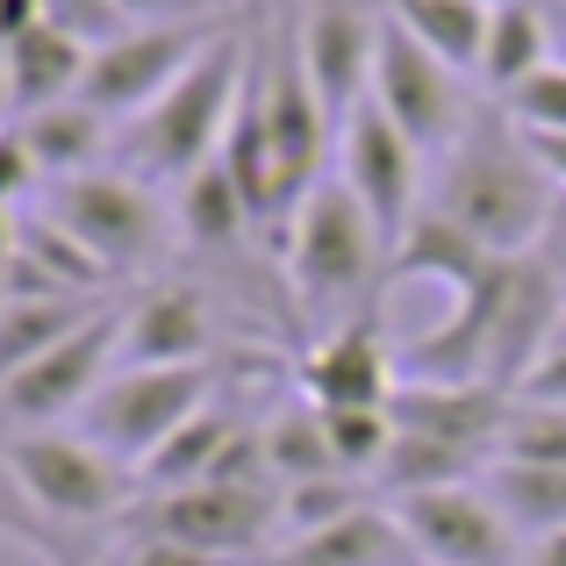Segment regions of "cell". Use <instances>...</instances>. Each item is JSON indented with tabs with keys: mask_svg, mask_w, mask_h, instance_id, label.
<instances>
[{
	"mask_svg": "<svg viewBox=\"0 0 566 566\" xmlns=\"http://www.w3.org/2000/svg\"><path fill=\"white\" fill-rule=\"evenodd\" d=\"M237 22V14H230ZM230 22H180V29H123L115 43H101L94 65H86V86L80 101L86 108H101L108 123H137L144 108H151L166 86L187 80V65L208 51V43L222 36Z\"/></svg>",
	"mask_w": 566,
	"mask_h": 566,
	"instance_id": "cell-10",
	"label": "cell"
},
{
	"mask_svg": "<svg viewBox=\"0 0 566 566\" xmlns=\"http://www.w3.org/2000/svg\"><path fill=\"white\" fill-rule=\"evenodd\" d=\"M29 193H43V172H36V158H29V144H22V129H0V208H22Z\"/></svg>",
	"mask_w": 566,
	"mask_h": 566,
	"instance_id": "cell-29",
	"label": "cell"
},
{
	"mask_svg": "<svg viewBox=\"0 0 566 566\" xmlns=\"http://www.w3.org/2000/svg\"><path fill=\"white\" fill-rule=\"evenodd\" d=\"M531 259H545L566 280V193H559V208H553V222H545V237H538V251H531Z\"/></svg>",
	"mask_w": 566,
	"mask_h": 566,
	"instance_id": "cell-33",
	"label": "cell"
},
{
	"mask_svg": "<svg viewBox=\"0 0 566 566\" xmlns=\"http://www.w3.org/2000/svg\"><path fill=\"white\" fill-rule=\"evenodd\" d=\"M237 430H244V416H230L222 401H208L193 423H180V430H172V438L137 467V495H166V488H193V481H208V473H216V459L230 452Z\"/></svg>",
	"mask_w": 566,
	"mask_h": 566,
	"instance_id": "cell-23",
	"label": "cell"
},
{
	"mask_svg": "<svg viewBox=\"0 0 566 566\" xmlns=\"http://www.w3.org/2000/svg\"><path fill=\"white\" fill-rule=\"evenodd\" d=\"M14 123V94H8V51H0V129Z\"/></svg>",
	"mask_w": 566,
	"mask_h": 566,
	"instance_id": "cell-37",
	"label": "cell"
},
{
	"mask_svg": "<svg viewBox=\"0 0 566 566\" xmlns=\"http://www.w3.org/2000/svg\"><path fill=\"white\" fill-rule=\"evenodd\" d=\"M36 208L51 222H65L115 280L158 265L172 251V237H180V222L158 208V187H144L123 166H94V172H72V180H51L36 193Z\"/></svg>",
	"mask_w": 566,
	"mask_h": 566,
	"instance_id": "cell-6",
	"label": "cell"
},
{
	"mask_svg": "<svg viewBox=\"0 0 566 566\" xmlns=\"http://www.w3.org/2000/svg\"><path fill=\"white\" fill-rule=\"evenodd\" d=\"M294 387L316 409H387L395 401V359H387V337L374 316H352L337 331H323L308 345V359L294 366Z\"/></svg>",
	"mask_w": 566,
	"mask_h": 566,
	"instance_id": "cell-14",
	"label": "cell"
},
{
	"mask_svg": "<svg viewBox=\"0 0 566 566\" xmlns=\"http://www.w3.org/2000/svg\"><path fill=\"white\" fill-rule=\"evenodd\" d=\"M222 308L193 280H158L151 294H137V308H123V366H193L222 359Z\"/></svg>",
	"mask_w": 566,
	"mask_h": 566,
	"instance_id": "cell-13",
	"label": "cell"
},
{
	"mask_svg": "<svg viewBox=\"0 0 566 566\" xmlns=\"http://www.w3.org/2000/svg\"><path fill=\"white\" fill-rule=\"evenodd\" d=\"M0 452H8V473L22 488V502L36 510V524L57 531L123 524L129 502H137V473L80 430H8Z\"/></svg>",
	"mask_w": 566,
	"mask_h": 566,
	"instance_id": "cell-4",
	"label": "cell"
},
{
	"mask_svg": "<svg viewBox=\"0 0 566 566\" xmlns=\"http://www.w3.org/2000/svg\"><path fill=\"white\" fill-rule=\"evenodd\" d=\"M387 510H395L401 538L423 566H524L531 559V538L502 516V502L481 481L423 488V495H401Z\"/></svg>",
	"mask_w": 566,
	"mask_h": 566,
	"instance_id": "cell-9",
	"label": "cell"
},
{
	"mask_svg": "<svg viewBox=\"0 0 566 566\" xmlns=\"http://www.w3.org/2000/svg\"><path fill=\"white\" fill-rule=\"evenodd\" d=\"M259 438H265V459H273V481L280 488L345 473V467H337V444H331V423H323L316 401H280V409L259 423Z\"/></svg>",
	"mask_w": 566,
	"mask_h": 566,
	"instance_id": "cell-24",
	"label": "cell"
},
{
	"mask_svg": "<svg viewBox=\"0 0 566 566\" xmlns=\"http://www.w3.org/2000/svg\"><path fill=\"white\" fill-rule=\"evenodd\" d=\"M230 380V359H193V366H115L108 387L72 416L80 438H94L101 452H115L129 473L158 452L180 423L208 409Z\"/></svg>",
	"mask_w": 566,
	"mask_h": 566,
	"instance_id": "cell-5",
	"label": "cell"
},
{
	"mask_svg": "<svg viewBox=\"0 0 566 566\" xmlns=\"http://www.w3.org/2000/svg\"><path fill=\"white\" fill-rule=\"evenodd\" d=\"M481 8H502V0H481Z\"/></svg>",
	"mask_w": 566,
	"mask_h": 566,
	"instance_id": "cell-39",
	"label": "cell"
},
{
	"mask_svg": "<svg viewBox=\"0 0 566 566\" xmlns=\"http://www.w3.org/2000/svg\"><path fill=\"white\" fill-rule=\"evenodd\" d=\"M14 251H22V208H0V273L14 265Z\"/></svg>",
	"mask_w": 566,
	"mask_h": 566,
	"instance_id": "cell-34",
	"label": "cell"
},
{
	"mask_svg": "<svg viewBox=\"0 0 566 566\" xmlns=\"http://www.w3.org/2000/svg\"><path fill=\"white\" fill-rule=\"evenodd\" d=\"M108 566H237V559L193 553V545H172V538H123V531H115V559Z\"/></svg>",
	"mask_w": 566,
	"mask_h": 566,
	"instance_id": "cell-30",
	"label": "cell"
},
{
	"mask_svg": "<svg viewBox=\"0 0 566 566\" xmlns=\"http://www.w3.org/2000/svg\"><path fill=\"white\" fill-rule=\"evenodd\" d=\"M481 488L502 502V516H510L524 538H553V531H566V467H516V459H488Z\"/></svg>",
	"mask_w": 566,
	"mask_h": 566,
	"instance_id": "cell-25",
	"label": "cell"
},
{
	"mask_svg": "<svg viewBox=\"0 0 566 566\" xmlns=\"http://www.w3.org/2000/svg\"><path fill=\"white\" fill-rule=\"evenodd\" d=\"M387 14H395L430 57H444L459 80H481V51H488L495 8H481V0H387Z\"/></svg>",
	"mask_w": 566,
	"mask_h": 566,
	"instance_id": "cell-22",
	"label": "cell"
},
{
	"mask_svg": "<svg viewBox=\"0 0 566 566\" xmlns=\"http://www.w3.org/2000/svg\"><path fill=\"white\" fill-rule=\"evenodd\" d=\"M510 409L516 401L488 380H401L395 401H387L395 430L438 438V444H467V452H488V459H495V438L510 423Z\"/></svg>",
	"mask_w": 566,
	"mask_h": 566,
	"instance_id": "cell-15",
	"label": "cell"
},
{
	"mask_svg": "<svg viewBox=\"0 0 566 566\" xmlns=\"http://www.w3.org/2000/svg\"><path fill=\"white\" fill-rule=\"evenodd\" d=\"M380 22L366 0H302L294 36H302V65L316 80V101L331 115V129L352 123L366 94H374V51H380Z\"/></svg>",
	"mask_w": 566,
	"mask_h": 566,
	"instance_id": "cell-12",
	"label": "cell"
},
{
	"mask_svg": "<svg viewBox=\"0 0 566 566\" xmlns=\"http://www.w3.org/2000/svg\"><path fill=\"white\" fill-rule=\"evenodd\" d=\"M337 180L359 193V208L374 216V230L387 237V251L409 237V222L423 216V151L387 123V108L374 94L352 108V123L337 129Z\"/></svg>",
	"mask_w": 566,
	"mask_h": 566,
	"instance_id": "cell-11",
	"label": "cell"
},
{
	"mask_svg": "<svg viewBox=\"0 0 566 566\" xmlns=\"http://www.w3.org/2000/svg\"><path fill=\"white\" fill-rule=\"evenodd\" d=\"M101 308H108L101 294H8V308H0V380H14L51 345H65Z\"/></svg>",
	"mask_w": 566,
	"mask_h": 566,
	"instance_id": "cell-20",
	"label": "cell"
},
{
	"mask_svg": "<svg viewBox=\"0 0 566 566\" xmlns=\"http://www.w3.org/2000/svg\"><path fill=\"white\" fill-rule=\"evenodd\" d=\"M502 115H510L516 129H531V137H545V129H566V65L531 72V80L516 86L510 101H502Z\"/></svg>",
	"mask_w": 566,
	"mask_h": 566,
	"instance_id": "cell-27",
	"label": "cell"
},
{
	"mask_svg": "<svg viewBox=\"0 0 566 566\" xmlns=\"http://www.w3.org/2000/svg\"><path fill=\"white\" fill-rule=\"evenodd\" d=\"M108 366H123V308L115 302L94 323H80L65 345L29 359L14 380H0V423L8 430H65V416H80L108 387Z\"/></svg>",
	"mask_w": 566,
	"mask_h": 566,
	"instance_id": "cell-8",
	"label": "cell"
},
{
	"mask_svg": "<svg viewBox=\"0 0 566 566\" xmlns=\"http://www.w3.org/2000/svg\"><path fill=\"white\" fill-rule=\"evenodd\" d=\"M43 22H51L43 0H0V51H8L14 36H29V29H43Z\"/></svg>",
	"mask_w": 566,
	"mask_h": 566,
	"instance_id": "cell-31",
	"label": "cell"
},
{
	"mask_svg": "<svg viewBox=\"0 0 566 566\" xmlns=\"http://www.w3.org/2000/svg\"><path fill=\"white\" fill-rule=\"evenodd\" d=\"M553 8V65H566V0H545Z\"/></svg>",
	"mask_w": 566,
	"mask_h": 566,
	"instance_id": "cell-36",
	"label": "cell"
},
{
	"mask_svg": "<svg viewBox=\"0 0 566 566\" xmlns=\"http://www.w3.org/2000/svg\"><path fill=\"white\" fill-rule=\"evenodd\" d=\"M374 101L387 108V123L401 129V137L416 144L423 158H444L459 137H467V123L481 108H473L467 80H459L444 57H430L423 43L409 36V29L387 14L380 22V51H374Z\"/></svg>",
	"mask_w": 566,
	"mask_h": 566,
	"instance_id": "cell-7",
	"label": "cell"
},
{
	"mask_svg": "<svg viewBox=\"0 0 566 566\" xmlns=\"http://www.w3.org/2000/svg\"><path fill=\"white\" fill-rule=\"evenodd\" d=\"M495 459L516 467H566V409L559 401H516L495 438Z\"/></svg>",
	"mask_w": 566,
	"mask_h": 566,
	"instance_id": "cell-26",
	"label": "cell"
},
{
	"mask_svg": "<svg viewBox=\"0 0 566 566\" xmlns=\"http://www.w3.org/2000/svg\"><path fill=\"white\" fill-rule=\"evenodd\" d=\"M8 294H14V287H8V273H0V308H8Z\"/></svg>",
	"mask_w": 566,
	"mask_h": 566,
	"instance_id": "cell-38",
	"label": "cell"
},
{
	"mask_svg": "<svg viewBox=\"0 0 566 566\" xmlns=\"http://www.w3.org/2000/svg\"><path fill=\"white\" fill-rule=\"evenodd\" d=\"M287 287L302 316L331 323V331L352 316H374L366 302H374V287H387V237L337 172H323L287 222Z\"/></svg>",
	"mask_w": 566,
	"mask_h": 566,
	"instance_id": "cell-3",
	"label": "cell"
},
{
	"mask_svg": "<svg viewBox=\"0 0 566 566\" xmlns=\"http://www.w3.org/2000/svg\"><path fill=\"white\" fill-rule=\"evenodd\" d=\"M559 345H566V331H559Z\"/></svg>",
	"mask_w": 566,
	"mask_h": 566,
	"instance_id": "cell-40",
	"label": "cell"
},
{
	"mask_svg": "<svg viewBox=\"0 0 566 566\" xmlns=\"http://www.w3.org/2000/svg\"><path fill=\"white\" fill-rule=\"evenodd\" d=\"M553 65V8L545 0H502L495 22H488V51H481V94L510 101L531 72Z\"/></svg>",
	"mask_w": 566,
	"mask_h": 566,
	"instance_id": "cell-19",
	"label": "cell"
},
{
	"mask_svg": "<svg viewBox=\"0 0 566 566\" xmlns=\"http://www.w3.org/2000/svg\"><path fill=\"white\" fill-rule=\"evenodd\" d=\"M129 29H180V22H230L237 0H108Z\"/></svg>",
	"mask_w": 566,
	"mask_h": 566,
	"instance_id": "cell-28",
	"label": "cell"
},
{
	"mask_svg": "<svg viewBox=\"0 0 566 566\" xmlns=\"http://www.w3.org/2000/svg\"><path fill=\"white\" fill-rule=\"evenodd\" d=\"M172 222H180V244L201 251V259H230V251H244V237L259 230L222 158H216V166H201V172L180 187V208H172Z\"/></svg>",
	"mask_w": 566,
	"mask_h": 566,
	"instance_id": "cell-21",
	"label": "cell"
},
{
	"mask_svg": "<svg viewBox=\"0 0 566 566\" xmlns=\"http://www.w3.org/2000/svg\"><path fill=\"white\" fill-rule=\"evenodd\" d=\"M524 566H566V531H553V538H531V559Z\"/></svg>",
	"mask_w": 566,
	"mask_h": 566,
	"instance_id": "cell-35",
	"label": "cell"
},
{
	"mask_svg": "<svg viewBox=\"0 0 566 566\" xmlns=\"http://www.w3.org/2000/svg\"><path fill=\"white\" fill-rule=\"evenodd\" d=\"M251 57H259V8H244L187 65L180 86H166L137 123L115 129V166L137 172L144 187H187L201 166H216L222 137L237 123V101H244Z\"/></svg>",
	"mask_w": 566,
	"mask_h": 566,
	"instance_id": "cell-2",
	"label": "cell"
},
{
	"mask_svg": "<svg viewBox=\"0 0 566 566\" xmlns=\"http://www.w3.org/2000/svg\"><path fill=\"white\" fill-rule=\"evenodd\" d=\"M524 144H531V158L545 166V180L566 193V129H545V137H531V129H524Z\"/></svg>",
	"mask_w": 566,
	"mask_h": 566,
	"instance_id": "cell-32",
	"label": "cell"
},
{
	"mask_svg": "<svg viewBox=\"0 0 566 566\" xmlns=\"http://www.w3.org/2000/svg\"><path fill=\"white\" fill-rule=\"evenodd\" d=\"M86 65H94V43L72 36V29H57V22H43V29H29V36H14V43H8L14 123H22V115L57 108V101H80Z\"/></svg>",
	"mask_w": 566,
	"mask_h": 566,
	"instance_id": "cell-17",
	"label": "cell"
},
{
	"mask_svg": "<svg viewBox=\"0 0 566 566\" xmlns=\"http://www.w3.org/2000/svg\"><path fill=\"white\" fill-rule=\"evenodd\" d=\"M409 538H401L395 510L387 502H366V510L337 516V524H316L302 538H280L259 566H409Z\"/></svg>",
	"mask_w": 566,
	"mask_h": 566,
	"instance_id": "cell-16",
	"label": "cell"
},
{
	"mask_svg": "<svg viewBox=\"0 0 566 566\" xmlns=\"http://www.w3.org/2000/svg\"><path fill=\"white\" fill-rule=\"evenodd\" d=\"M14 129H22L29 158H36L43 187L72 180V172H94L101 158L115 151V123L101 108H86V101H57V108H43V115H22Z\"/></svg>",
	"mask_w": 566,
	"mask_h": 566,
	"instance_id": "cell-18",
	"label": "cell"
},
{
	"mask_svg": "<svg viewBox=\"0 0 566 566\" xmlns=\"http://www.w3.org/2000/svg\"><path fill=\"white\" fill-rule=\"evenodd\" d=\"M423 208H438L444 222L473 237L495 259H531L559 208V187L545 180V166L531 158L524 129L502 108H481L467 123V137L438 158V180H430Z\"/></svg>",
	"mask_w": 566,
	"mask_h": 566,
	"instance_id": "cell-1",
	"label": "cell"
}]
</instances>
